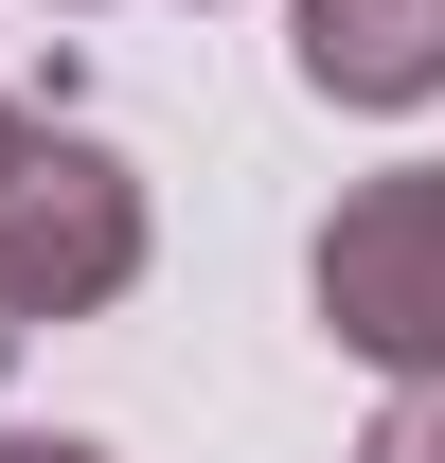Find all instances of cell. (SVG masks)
Here are the masks:
<instances>
[{"mask_svg": "<svg viewBox=\"0 0 445 463\" xmlns=\"http://www.w3.org/2000/svg\"><path fill=\"white\" fill-rule=\"evenodd\" d=\"M143 286V178L90 125L0 108V321H108Z\"/></svg>", "mask_w": 445, "mask_h": 463, "instance_id": "cell-1", "label": "cell"}, {"mask_svg": "<svg viewBox=\"0 0 445 463\" xmlns=\"http://www.w3.org/2000/svg\"><path fill=\"white\" fill-rule=\"evenodd\" d=\"M303 303H321L338 356H374V374H445V161H392L356 178L303 250Z\"/></svg>", "mask_w": 445, "mask_h": 463, "instance_id": "cell-2", "label": "cell"}, {"mask_svg": "<svg viewBox=\"0 0 445 463\" xmlns=\"http://www.w3.org/2000/svg\"><path fill=\"white\" fill-rule=\"evenodd\" d=\"M285 54L321 108H428L445 90V0H285Z\"/></svg>", "mask_w": 445, "mask_h": 463, "instance_id": "cell-3", "label": "cell"}, {"mask_svg": "<svg viewBox=\"0 0 445 463\" xmlns=\"http://www.w3.org/2000/svg\"><path fill=\"white\" fill-rule=\"evenodd\" d=\"M356 463H445V374H392L374 428H356Z\"/></svg>", "mask_w": 445, "mask_h": 463, "instance_id": "cell-4", "label": "cell"}, {"mask_svg": "<svg viewBox=\"0 0 445 463\" xmlns=\"http://www.w3.org/2000/svg\"><path fill=\"white\" fill-rule=\"evenodd\" d=\"M0 463H108L90 428H0Z\"/></svg>", "mask_w": 445, "mask_h": 463, "instance_id": "cell-5", "label": "cell"}]
</instances>
